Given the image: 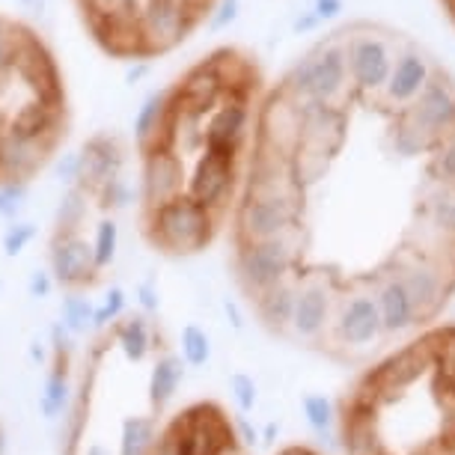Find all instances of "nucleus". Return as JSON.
Here are the masks:
<instances>
[{"label": "nucleus", "mask_w": 455, "mask_h": 455, "mask_svg": "<svg viewBox=\"0 0 455 455\" xmlns=\"http://www.w3.org/2000/svg\"><path fill=\"white\" fill-rule=\"evenodd\" d=\"M233 271L274 337L328 346L348 307L387 339L455 295V72L414 33L348 19L265 90L229 223Z\"/></svg>", "instance_id": "1"}, {"label": "nucleus", "mask_w": 455, "mask_h": 455, "mask_svg": "<svg viewBox=\"0 0 455 455\" xmlns=\"http://www.w3.org/2000/svg\"><path fill=\"white\" fill-rule=\"evenodd\" d=\"M268 81L251 48L227 42L152 96L134 137V179L137 223L156 253L188 259L229 229Z\"/></svg>", "instance_id": "2"}, {"label": "nucleus", "mask_w": 455, "mask_h": 455, "mask_svg": "<svg viewBox=\"0 0 455 455\" xmlns=\"http://www.w3.org/2000/svg\"><path fill=\"white\" fill-rule=\"evenodd\" d=\"M72 132L66 72L45 33L0 10V191L28 188Z\"/></svg>", "instance_id": "3"}, {"label": "nucleus", "mask_w": 455, "mask_h": 455, "mask_svg": "<svg viewBox=\"0 0 455 455\" xmlns=\"http://www.w3.org/2000/svg\"><path fill=\"white\" fill-rule=\"evenodd\" d=\"M128 149L116 132H99L81 146L51 233V271L66 289H90L114 262L119 212L125 205Z\"/></svg>", "instance_id": "4"}, {"label": "nucleus", "mask_w": 455, "mask_h": 455, "mask_svg": "<svg viewBox=\"0 0 455 455\" xmlns=\"http://www.w3.org/2000/svg\"><path fill=\"white\" fill-rule=\"evenodd\" d=\"M220 0H72L78 24L101 57L156 63L200 33Z\"/></svg>", "instance_id": "5"}, {"label": "nucleus", "mask_w": 455, "mask_h": 455, "mask_svg": "<svg viewBox=\"0 0 455 455\" xmlns=\"http://www.w3.org/2000/svg\"><path fill=\"white\" fill-rule=\"evenodd\" d=\"M304 414H307V423H310L322 437L331 432L333 408H331V402L324 399V396H307L304 399Z\"/></svg>", "instance_id": "6"}, {"label": "nucleus", "mask_w": 455, "mask_h": 455, "mask_svg": "<svg viewBox=\"0 0 455 455\" xmlns=\"http://www.w3.org/2000/svg\"><path fill=\"white\" fill-rule=\"evenodd\" d=\"M182 351H185V357L191 360V363H196V366L205 363V357H209V339H205V333H200L196 328H188Z\"/></svg>", "instance_id": "7"}, {"label": "nucleus", "mask_w": 455, "mask_h": 455, "mask_svg": "<svg viewBox=\"0 0 455 455\" xmlns=\"http://www.w3.org/2000/svg\"><path fill=\"white\" fill-rule=\"evenodd\" d=\"M233 390H235V402H238V408L242 411H251L253 408V402H256V384L251 381L247 375H233Z\"/></svg>", "instance_id": "8"}, {"label": "nucleus", "mask_w": 455, "mask_h": 455, "mask_svg": "<svg viewBox=\"0 0 455 455\" xmlns=\"http://www.w3.org/2000/svg\"><path fill=\"white\" fill-rule=\"evenodd\" d=\"M437 6H441V15L450 21V28L455 30V0H437Z\"/></svg>", "instance_id": "9"}, {"label": "nucleus", "mask_w": 455, "mask_h": 455, "mask_svg": "<svg viewBox=\"0 0 455 455\" xmlns=\"http://www.w3.org/2000/svg\"><path fill=\"white\" fill-rule=\"evenodd\" d=\"M280 455H315V452L304 450V446H289V450H283Z\"/></svg>", "instance_id": "10"}, {"label": "nucleus", "mask_w": 455, "mask_h": 455, "mask_svg": "<svg viewBox=\"0 0 455 455\" xmlns=\"http://www.w3.org/2000/svg\"><path fill=\"white\" fill-rule=\"evenodd\" d=\"M0 446H4V441H0Z\"/></svg>", "instance_id": "11"}]
</instances>
